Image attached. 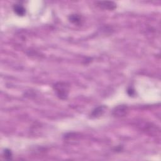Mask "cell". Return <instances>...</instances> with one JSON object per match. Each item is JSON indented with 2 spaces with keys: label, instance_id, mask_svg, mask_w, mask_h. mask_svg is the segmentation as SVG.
<instances>
[{
  "label": "cell",
  "instance_id": "4",
  "mask_svg": "<svg viewBox=\"0 0 161 161\" xmlns=\"http://www.w3.org/2000/svg\"><path fill=\"white\" fill-rule=\"evenodd\" d=\"M106 107L104 106H100L96 108L91 113V118H98L101 116L105 112Z\"/></svg>",
  "mask_w": 161,
  "mask_h": 161
},
{
  "label": "cell",
  "instance_id": "2",
  "mask_svg": "<svg viewBox=\"0 0 161 161\" xmlns=\"http://www.w3.org/2000/svg\"><path fill=\"white\" fill-rule=\"evenodd\" d=\"M128 112V108L127 105L122 104L116 106L113 110L112 114L116 117H123L125 116Z\"/></svg>",
  "mask_w": 161,
  "mask_h": 161
},
{
  "label": "cell",
  "instance_id": "3",
  "mask_svg": "<svg viewBox=\"0 0 161 161\" xmlns=\"http://www.w3.org/2000/svg\"><path fill=\"white\" fill-rule=\"evenodd\" d=\"M98 7L104 10H113L117 8V5L113 2H96Z\"/></svg>",
  "mask_w": 161,
  "mask_h": 161
},
{
  "label": "cell",
  "instance_id": "1",
  "mask_svg": "<svg viewBox=\"0 0 161 161\" xmlns=\"http://www.w3.org/2000/svg\"><path fill=\"white\" fill-rule=\"evenodd\" d=\"M58 96L61 99H66L68 97L69 91V86L66 83L59 82L53 86Z\"/></svg>",
  "mask_w": 161,
  "mask_h": 161
},
{
  "label": "cell",
  "instance_id": "6",
  "mask_svg": "<svg viewBox=\"0 0 161 161\" xmlns=\"http://www.w3.org/2000/svg\"><path fill=\"white\" fill-rule=\"evenodd\" d=\"M69 20L73 23L79 25L81 22V17L78 15H71L69 17Z\"/></svg>",
  "mask_w": 161,
  "mask_h": 161
},
{
  "label": "cell",
  "instance_id": "5",
  "mask_svg": "<svg viewBox=\"0 0 161 161\" xmlns=\"http://www.w3.org/2000/svg\"><path fill=\"white\" fill-rule=\"evenodd\" d=\"M14 12L18 16H23L26 13L25 8L21 5H15L13 7Z\"/></svg>",
  "mask_w": 161,
  "mask_h": 161
},
{
  "label": "cell",
  "instance_id": "7",
  "mask_svg": "<svg viewBox=\"0 0 161 161\" xmlns=\"http://www.w3.org/2000/svg\"><path fill=\"white\" fill-rule=\"evenodd\" d=\"M3 155L7 159H12V153L10 150L5 149L3 152Z\"/></svg>",
  "mask_w": 161,
  "mask_h": 161
}]
</instances>
